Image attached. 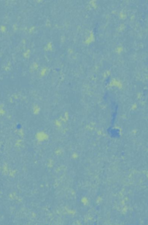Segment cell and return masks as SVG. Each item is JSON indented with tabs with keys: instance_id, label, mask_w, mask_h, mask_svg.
Here are the masks:
<instances>
[{
	"instance_id": "obj_1",
	"label": "cell",
	"mask_w": 148,
	"mask_h": 225,
	"mask_svg": "<svg viewBox=\"0 0 148 225\" xmlns=\"http://www.w3.org/2000/svg\"><path fill=\"white\" fill-rule=\"evenodd\" d=\"M108 135L112 138H118L120 136V130L114 127L108 128Z\"/></svg>"
}]
</instances>
